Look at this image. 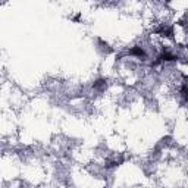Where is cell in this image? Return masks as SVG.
<instances>
[{"mask_svg":"<svg viewBox=\"0 0 188 188\" xmlns=\"http://www.w3.org/2000/svg\"><path fill=\"white\" fill-rule=\"evenodd\" d=\"M128 55L129 56H137V57H140V59H144V57L147 56V53H146V50H144V47L135 46V47H132V49H129Z\"/></svg>","mask_w":188,"mask_h":188,"instance_id":"6da1fadb","label":"cell"}]
</instances>
